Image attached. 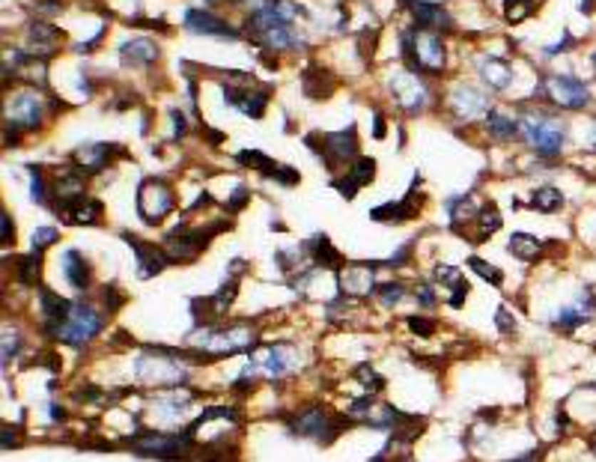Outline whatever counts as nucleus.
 Segmentation results:
<instances>
[{
  "label": "nucleus",
  "mask_w": 596,
  "mask_h": 462,
  "mask_svg": "<svg viewBox=\"0 0 596 462\" xmlns=\"http://www.w3.org/2000/svg\"><path fill=\"white\" fill-rule=\"evenodd\" d=\"M466 295H468V284L462 280V284L453 287V295H451V307H462V302H466Z\"/></svg>",
  "instance_id": "50"
},
{
  "label": "nucleus",
  "mask_w": 596,
  "mask_h": 462,
  "mask_svg": "<svg viewBox=\"0 0 596 462\" xmlns=\"http://www.w3.org/2000/svg\"><path fill=\"white\" fill-rule=\"evenodd\" d=\"M135 373L149 385H179L188 379V367H182L179 355L170 349H149L135 361Z\"/></svg>",
  "instance_id": "4"
},
{
  "label": "nucleus",
  "mask_w": 596,
  "mask_h": 462,
  "mask_svg": "<svg viewBox=\"0 0 596 462\" xmlns=\"http://www.w3.org/2000/svg\"><path fill=\"white\" fill-rule=\"evenodd\" d=\"M477 212L474 209V197L471 194H462L456 200L447 203V218H451L453 227H462V221H477Z\"/></svg>",
  "instance_id": "38"
},
{
  "label": "nucleus",
  "mask_w": 596,
  "mask_h": 462,
  "mask_svg": "<svg viewBox=\"0 0 596 462\" xmlns=\"http://www.w3.org/2000/svg\"><path fill=\"white\" fill-rule=\"evenodd\" d=\"M436 277L441 280V284H447V287H456V284H462L459 272H456V269H451V266H438V269H436Z\"/></svg>",
  "instance_id": "48"
},
{
  "label": "nucleus",
  "mask_w": 596,
  "mask_h": 462,
  "mask_svg": "<svg viewBox=\"0 0 596 462\" xmlns=\"http://www.w3.org/2000/svg\"><path fill=\"white\" fill-rule=\"evenodd\" d=\"M317 150L325 158L328 168H334V164H346L349 158H355L358 155L355 125H349L346 131H337V135H322V143L317 146Z\"/></svg>",
  "instance_id": "17"
},
{
  "label": "nucleus",
  "mask_w": 596,
  "mask_h": 462,
  "mask_svg": "<svg viewBox=\"0 0 596 462\" xmlns=\"http://www.w3.org/2000/svg\"><path fill=\"white\" fill-rule=\"evenodd\" d=\"M173 125H176V135H179V138L185 135V117H182L179 111H173Z\"/></svg>",
  "instance_id": "55"
},
{
  "label": "nucleus",
  "mask_w": 596,
  "mask_h": 462,
  "mask_svg": "<svg viewBox=\"0 0 596 462\" xmlns=\"http://www.w3.org/2000/svg\"><path fill=\"white\" fill-rule=\"evenodd\" d=\"M340 430H343V423H331V418L325 415L322 409H317V406L304 409L302 415L292 418V433L304 436V438H313V441H322V444L334 441Z\"/></svg>",
  "instance_id": "14"
},
{
  "label": "nucleus",
  "mask_w": 596,
  "mask_h": 462,
  "mask_svg": "<svg viewBox=\"0 0 596 462\" xmlns=\"http://www.w3.org/2000/svg\"><path fill=\"white\" fill-rule=\"evenodd\" d=\"M42 117H45V105L36 96V90H21L6 102V125L12 123L15 128L30 131L42 125Z\"/></svg>",
  "instance_id": "12"
},
{
  "label": "nucleus",
  "mask_w": 596,
  "mask_h": 462,
  "mask_svg": "<svg viewBox=\"0 0 596 462\" xmlns=\"http://www.w3.org/2000/svg\"><path fill=\"white\" fill-rule=\"evenodd\" d=\"M185 27L194 30V33H203V36H221V39H236L239 36L224 19H218V15H212L206 9H188L185 12Z\"/></svg>",
  "instance_id": "22"
},
{
  "label": "nucleus",
  "mask_w": 596,
  "mask_h": 462,
  "mask_svg": "<svg viewBox=\"0 0 596 462\" xmlns=\"http://www.w3.org/2000/svg\"><path fill=\"white\" fill-rule=\"evenodd\" d=\"M480 75H483L489 90H507L510 81H513V69L498 57H483V60H480Z\"/></svg>",
  "instance_id": "31"
},
{
  "label": "nucleus",
  "mask_w": 596,
  "mask_h": 462,
  "mask_svg": "<svg viewBox=\"0 0 596 462\" xmlns=\"http://www.w3.org/2000/svg\"><path fill=\"white\" fill-rule=\"evenodd\" d=\"M585 143L590 146V150H596V123H593V128L587 131V140H585Z\"/></svg>",
  "instance_id": "57"
},
{
  "label": "nucleus",
  "mask_w": 596,
  "mask_h": 462,
  "mask_svg": "<svg viewBox=\"0 0 596 462\" xmlns=\"http://www.w3.org/2000/svg\"><path fill=\"white\" fill-rule=\"evenodd\" d=\"M245 200H247V188H245V185H239V188H236V194H233V200L227 203V209H230V212H239Z\"/></svg>",
  "instance_id": "52"
},
{
  "label": "nucleus",
  "mask_w": 596,
  "mask_h": 462,
  "mask_svg": "<svg viewBox=\"0 0 596 462\" xmlns=\"http://www.w3.org/2000/svg\"><path fill=\"white\" fill-rule=\"evenodd\" d=\"M447 108H451L459 120H477V117H483V113H489V96L483 90H474V87H466V84H459L453 87V93L447 96Z\"/></svg>",
  "instance_id": "16"
},
{
  "label": "nucleus",
  "mask_w": 596,
  "mask_h": 462,
  "mask_svg": "<svg viewBox=\"0 0 596 462\" xmlns=\"http://www.w3.org/2000/svg\"><path fill=\"white\" fill-rule=\"evenodd\" d=\"M57 242V230L54 227H39L36 233H33V251H42V247L54 245Z\"/></svg>",
  "instance_id": "45"
},
{
  "label": "nucleus",
  "mask_w": 596,
  "mask_h": 462,
  "mask_svg": "<svg viewBox=\"0 0 596 462\" xmlns=\"http://www.w3.org/2000/svg\"><path fill=\"white\" fill-rule=\"evenodd\" d=\"M495 230H501V212L495 209V203H486V206H480L477 212V227H474V242H483L489 239Z\"/></svg>",
  "instance_id": "36"
},
{
  "label": "nucleus",
  "mask_w": 596,
  "mask_h": 462,
  "mask_svg": "<svg viewBox=\"0 0 596 462\" xmlns=\"http://www.w3.org/2000/svg\"><path fill=\"white\" fill-rule=\"evenodd\" d=\"M224 98L233 108H239L245 117H254V120H260L262 113H266V105H269V93L266 90H236V87H227L224 90Z\"/></svg>",
  "instance_id": "23"
},
{
  "label": "nucleus",
  "mask_w": 596,
  "mask_h": 462,
  "mask_svg": "<svg viewBox=\"0 0 596 462\" xmlns=\"http://www.w3.org/2000/svg\"><path fill=\"white\" fill-rule=\"evenodd\" d=\"M519 138L531 146V150L543 158H555L560 150H564L567 131L555 117L543 111H525L519 117Z\"/></svg>",
  "instance_id": "2"
},
{
  "label": "nucleus",
  "mask_w": 596,
  "mask_h": 462,
  "mask_svg": "<svg viewBox=\"0 0 596 462\" xmlns=\"http://www.w3.org/2000/svg\"><path fill=\"white\" fill-rule=\"evenodd\" d=\"M84 188H87V173L81 170V168H69V170L57 173V179H54L57 206L72 203V200H81V197H87V194H84Z\"/></svg>",
  "instance_id": "26"
},
{
  "label": "nucleus",
  "mask_w": 596,
  "mask_h": 462,
  "mask_svg": "<svg viewBox=\"0 0 596 462\" xmlns=\"http://www.w3.org/2000/svg\"><path fill=\"white\" fill-rule=\"evenodd\" d=\"M131 451L140 456H155V459H188L194 451L191 436H176V433H143L131 438Z\"/></svg>",
  "instance_id": "7"
},
{
  "label": "nucleus",
  "mask_w": 596,
  "mask_h": 462,
  "mask_svg": "<svg viewBox=\"0 0 596 462\" xmlns=\"http://www.w3.org/2000/svg\"><path fill=\"white\" fill-rule=\"evenodd\" d=\"M406 295V289H403V284L400 280H391V284H385V287H379V299H382V304H396Z\"/></svg>",
  "instance_id": "44"
},
{
  "label": "nucleus",
  "mask_w": 596,
  "mask_h": 462,
  "mask_svg": "<svg viewBox=\"0 0 596 462\" xmlns=\"http://www.w3.org/2000/svg\"><path fill=\"white\" fill-rule=\"evenodd\" d=\"M251 36L260 45L272 48V51H298L302 48V39L292 33V24L277 19L269 6H262L251 15Z\"/></svg>",
  "instance_id": "5"
},
{
  "label": "nucleus",
  "mask_w": 596,
  "mask_h": 462,
  "mask_svg": "<svg viewBox=\"0 0 596 462\" xmlns=\"http://www.w3.org/2000/svg\"><path fill=\"white\" fill-rule=\"evenodd\" d=\"M135 203H138L140 221L149 224V227H155V224H161L173 212V191L164 185L161 179H143V183L138 185Z\"/></svg>",
  "instance_id": "8"
},
{
  "label": "nucleus",
  "mask_w": 596,
  "mask_h": 462,
  "mask_svg": "<svg viewBox=\"0 0 596 462\" xmlns=\"http://www.w3.org/2000/svg\"><path fill=\"white\" fill-rule=\"evenodd\" d=\"M269 176H272V179H280L284 185H295V183H298V173L289 170V168H274Z\"/></svg>",
  "instance_id": "49"
},
{
  "label": "nucleus",
  "mask_w": 596,
  "mask_h": 462,
  "mask_svg": "<svg viewBox=\"0 0 596 462\" xmlns=\"http://www.w3.org/2000/svg\"><path fill=\"white\" fill-rule=\"evenodd\" d=\"M191 343L200 346L203 352L221 358V355H236V352H247L257 343V328L247 322H236V325H203L191 332Z\"/></svg>",
  "instance_id": "1"
},
{
  "label": "nucleus",
  "mask_w": 596,
  "mask_h": 462,
  "mask_svg": "<svg viewBox=\"0 0 596 462\" xmlns=\"http://www.w3.org/2000/svg\"><path fill=\"white\" fill-rule=\"evenodd\" d=\"M298 364V355L292 352V346H269L260 349L254 358V370H262L269 379H280Z\"/></svg>",
  "instance_id": "18"
},
{
  "label": "nucleus",
  "mask_w": 596,
  "mask_h": 462,
  "mask_svg": "<svg viewBox=\"0 0 596 462\" xmlns=\"http://www.w3.org/2000/svg\"><path fill=\"white\" fill-rule=\"evenodd\" d=\"M236 158H239L242 164H247V168H260V170L266 173V176H269V173H272V170L277 168V164H274L272 158H266V155H262V153H251V150H242V153H239Z\"/></svg>",
  "instance_id": "42"
},
{
  "label": "nucleus",
  "mask_w": 596,
  "mask_h": 462,
  "mask_svg": "<svg viewBox=\"0 0 596 462\" xmlns=\"http://www.w3.org/2000/svg\"><path fill=\"white\" fill-rule=\"evenodd\" d=\"M60 266H63L66 280H69L75 289H87L90 287V269H87L84 257H81L78 251H66L63 260H60Z\"/></svg>",
  "instance_id": "32"
},
{
  "label": "nucleus",
  "mask_w": 596,
  "mask_h": 462,
  "mask_svg": "<svg viewBox=\"0 0 596 462\" xmlns=\"http://www.w3.org/2000/svg\"><path fill=\"white\" fill-rule=\"evenodd\" d=\"M495 325L501 328L504 334H510V332H516V319L510 317V310L507 307H498V313H495Z\"/></svg>",
  "instance_id": "47"
},
{
  "label": "nucleus",
  "mask_w": 596,
  "mask_h": 462,
  "mask_svg": "<svg viewBox=\"0 0 596 462\" xmlns=\"http://www.w3.org/2000/svg\"><path fill=\"white\" fill-rule=\"evenodd\" d=\"M403 54H406L411 69L444 72V63H447L444 42H441L438 33H433V30H423V27L406 30L403 33Z\"/></svg>",
  "instance_id": "3"
},
{
  "label": "nucleus",
  "mask_w": 596,
  "mask_h": 462,
  "mask_svg": "<svg viewBox=\"0 0 596 462\" xmlns=\"http://www.w3.org/2000/svg\"><path fill=\"white\" fill-rule=\"evenodd\" d=\"M302 87H304L307 98H328L331 93H334V75L313 63V66H307L304 75H302Z\"/></svg>",
  "instance_id": "29"
},
{
  "label": "nucleus",
  "mask_w": 596,
  "mask_h": 462,
  "mask_svg": "<svg viewBox=\"0 0 596 462\" xmlns=\"http://www.w3.org/2000/svg\"><path fill=\"white\" fill-rule=\"evenodd\" d=\"M403 4L411 9V15H415V21H418V27H423V30H433V33H438V30H453V19L447 15V9H441L438 4H426V0H403Z\"/></svg>",
  "instance_id": "21"
},
{
  "label": "nucleus",
  "mask_w": 596,
  "mask_h": 462,
  "mask_svg": "<svg viewBox=\"0 0 596 462\" xmlns=\"http://www.w3.org/2000/svg\"><path fill=\"white\" fill-rule=\"evenodd\" d=\"M376 176V158H358L355 164H352V170H349V176L346 179H337V191L340 194H346L352 200V197L358 194V188H364V185H370V179Z\"/></svg>",
  "instance_id": "27"
},
{
  "label": "nucleus",
  "mask_w": 596,
  "mask_h": 462,
  "mask_svg": "<svg viewBox=\"0 0 596 462\" xmlns=\"http://www.w3.org/2000/svg\"><path fill=\"white\" fill-rule=\"evenodd\" d=\"M560 206H564V194H560L555 185H540V188H534V194H531V209L552 215V212H558Z\"/></svg>",
  "instance_id": "35"
},
{
  "label": "nucleus",
  "mask_w": 596,
  "mask_h": 462,
  "mask_svg": "<svg viewBox=\"0 0 596 462\" xmlns=\"http://www.w3.org/2000/svg\"><path fill=\"white\" fill-rule=\"evenodd\" d=\"M221 224V221H218ZM218 224H212V227H200V230H173V233H168V239H164V251H168V260L170 262H194L197 260V254L203 251V245L209 242V236H215V233H209V230H215Z\"/></svg>",
  "instance_id": "11"
},
{
  "label": "nucleus",
  "mask_w": 596,
  "mask_h": 462,
  "mask_svg": "<svg viewBox=\"0 0 596 462\" xmlns=\"http://www.w3.org/2000/svg\"><path fill=\"white\" fill-rule=\"evenodd\" d=\"M39 254L42 251H33V254H27V257L19 260V280H21V284H27V287L39 284V266H42V257Z\"/></svg>",
  "instance_id": "39"
},
{
  "label": "nucleus",
  "mask_w": 596,
  "mask_h": 462,
  "mask_svg": "<svg viewBox=\"0 0 596 462\" xmlns=\"http://www.w3.org/2000/svg\"><path fill=\"white\" fill-rule=\"evenodd\" d=\"M418 299H421L423 307H433V304H436V292H433V287H429V284H421V287H418Z\"/></svg>",
  "instance_id": "51"
},
{
  "label": "nucleus",
  "mask_w": 596,
  "mask_h": 462,
  "mask_svg": "<svg viewBox=\"0 0 596 462\" xmlns=\"http://www.w3.org/2000/svg\"><path fill=\"white\" fill-rule=\"evenodd\" d=\"M376 138H379V140L385 138V123H382V117H376Z\"/></svg>",
  "instance_id": "58"
},
{
  "label": "nucleus",
  "mask_w": 596,
  "mask_h": 462,
  "mask_svg": "<svg viewBox=\"0 0 596 462\" xmlns=\"http://www.w3.org/2000/svg\"><path fill=\"white\" fill-rule=\"evenodd\" d=\"M102 328H105L102 313H96L84 302H72L69 313H66V319L57 325L54 337L60 343H69V346H84L93 337H98V332H102Z\"/></svg>",
  "instance_id": "6"
},
{
  "label": "nucleus",
  "mask_w": 596,
  "mask_h": 462,
  "mask_svg": "<svg viewBox=\"0 0 596 462\" xmlns=\"http://www.w3.org/2000/svg\"><path fill=\"white\" fill-rule=\"evenodd\" d=\"M540 93L549 98L552 105L567 108V111H585L590 105L587 84H582V81L572 78V75H549V78H543Z\"/></svg>",
  "instance_id": "9"
},
{
  "label": "nucleus",
  "mask_w": 596,
  "mask_h": 462,
  "mask_svg": "<svg viewBox=\"0 0 596 462\" xmlns=\"http://www.w3.org/2000/svg\"><path fill=\"white\" fill-rule=\"evenodd\" d=\"M534 0H504V19L510 24H519L525 19H531V12H534Z\"/></svg>",
  "instance_id": "40"
},
{
  "label": "nucleus",
  "mask_w": 596,
  "mask_h": 462,
  "mask_svg": "<svg viewBox=\"0 0 596 462\" xmlns=\"http://www.w3.org/2000/svg\"><path fill=\"white\" fill-rule=\"evenodd\" d=\"M0 224H4V233H0V239H4V245H6L9 239H15V224L9 221L6 212H0Z\"/></svg>",
  "instance_id": "53"
},
{
  "label": "nucleus",
  "mask_w": 596,
  "mask_h": 462,
  "mask_svg": "<svg viewBox=\"0 0 596 462\" xmlns=\"http://www.w3.org/2000/svg\"><path fill=\"white\" fill-rule=\"evenodd\" d=\"M593 451H596V430H593Z\"/></svg>",
  "instance_id": "61"
},
{
  "label": "nucleus",
  "mask_w": 596,
  "mask_h": 462,
  "mask_svg": "<svg viewBox=\"0 0 596 462\" xmlns=\"http://www.w3.org/2000/svg\"><path fill=\"white\" fill-rule=\"evenodd\" d=\"M593 72H596V54H593Z\"/></svg>",
  "instance_id": "62"
},
{
  "label": "nucleus",
  "mask_w": 596,
  "mask_h": 462,
  "mask_svg": "<svg viewBox=\"0 0 596 462\" xmlns=\"http://www.w3.org/2000/svg\"><path fill=\"white\" fill-rule=\"evenodd\" d=\"M307 251L313 257L317 266H325V269H340V254L331 247V242L325 236H317L313 242H307Z\"/></svg>",
  "instance_id": "37"
},
{
  "label": "nucleus",
  "mask_w": 596,
  "mask_h": 462,
  "mask_svg": "<svg viewBox=\"0 0 596 462\" xmlns=\"http://www.w3.org/2000/svg\"><path fill=\"white\" fill-rule=\"evenodd\" d=\"M113 153H120V150L111 146V143H84V146L75 150L72 161H75V168H81L84 173H98L102 168H108Z\"/></svg>",
  "instance_id": "24"
},
{
  "label": "nucleus",
  "mask_w": 596,
  "mask_h": 462,
  "mask_svg": "<svg viewBox=\"0 0 596 462\" xmlns=\"http://www.w3.org/2000/svg\"><path fill=\"white\" fill-rule=\"evenodd\" d=\"M373 269H379V262H367V260L346 266V272H340V289L346 295H355V299L370 295L376 289V284H373Z\"/></svg>",
  "instance_id": "19"
},
{
  "label": "nucleus",
  "mask_w": 596,
  "mask_h": 462,
  "mask_svg": "<svg viewBox=\"0 0 596 462\" xmlns=\"http://www.w3.org/2000/svg\"><path fill=\"white\" fill-rule=\"evenodd\" d=\"M57 215L66 221V224H98L102 221V203L98 200H90V197H81V200H72V203H63L54 209Z\"/></svg>",
  "instance_id": "25"
},
{
  "label": "nucleus",
  "mask_w": 596,
  "mask_h": 462,
  "mask_svg": "<svg viewBox=\"0 0 596 462\" xmlns=\"http://www.w3.org/2000/svg\"><path fill=\"white\" fill-rule=\"evenodd\" d=\"M468 266H471V269H474V272H477L480 277H483V280H489L492 287H501V280H504L501 269H495V266H489V262H483V260H480V257H471V260H468Z\"/></svg>",
  "instance_id": "41"
},
{
  "label": "nucleus",
  "mask_w": 596,
  "mask_h": 462,
  "mask_svg": "<svg viewBox=\"0 0 596 462\" xmlns=\"http://www.w3.org/2000/svg\"><path fill=\"white\" fill-rule=\"evenodd\" d=\"M507 247L513 251V257H519L525 262H534V260L543 257V242L534 239L531 233H513L510 242H507Z\"/></svg>",
  "instance_id": "33"
},
{
  "label": "nucleus",
  "mask_w": 596,
  "mask_h": 462,
  "mask_svg": "<svg viewBox=\"0 0 596 462\" xmlns=\"http://www.w3.org/2000/svg\"><path fill=\"white\" fill-rule=\"evenodd\" d=\"M27 173H30V197H33L36 203H42V206H45V203H48V194H45V183H42V170H39V168H33V164H30Z\"/></svg>",
  "instance_id": "43"
},
{
  "label": "nucleus",
  "mask_w": 596,
  "mask_h": 462,
  "mask_svg": "<svg viewBox=\"0 0 596 462\" xmlns=\"http://www.w3.org/2000/svg\"><path fill=\"white\" fill-rule=\"evenodd\" d=\"M388 87H391V98H394V105L400 108L403 113H421L429 102V87L423 84V81L415 75V72H396L391 81H388Z\"/></svg>",
  "instance_id": "10"
},
{
  "label": "nucleus",
  "mask_w": 596,
  "mask_h": 462,
  "mask_svg": "<svg viewBox=\"0 0 596 462\" xmlns=\"http://www.w3.org/2000/svg\"><path fill=\"white\" fill-rule=\"evenodd\" d=\"M593 313H596V295H593V287H585L572 304H564L555 313L552 328L555 332H575L582 322L593 319Z\"/></svg>",
  "instance_id": "15"
},
{
  "label": "nucleus",
  "mask_w": 596,
  "mask_h": 462,
  "mask_svg": "<svg viewBox=\"0 0 596 462\" xmlns=\"http://www.w3.org/2000/svg\"><path fill=\"white\" fill-rule=\"evenodd\" d=\"M60 39H63V30L54 27L51 21H30L27 30H24V45H21V51H24L30 60H45V57L57 54Z\"/></svg>",
  "instance_id": "13"
},
{
  "label": "nucleus",
  "mask_w": 596,
  "mask_h": 462,
  "mask_svg": "<svg viewBox=\"0 0 596 462\" xmlns=\"http://www.w3.org/2000/svg\"><path fill=\"white\" fill-rule=\"evenodd\" d=\"M418 183H421V176H415V185H411V191L403 197V200H396V203H388V206H376L373 212H370V218L373 221H406V218H411L415 215V188H418Z\"/></svg>",
  "instance_id": "30"
},
{
  "label": "nucleus",
  "mask_w": 596,
  "mask_h": 462,
  "mask_svg": "<svg viewBox=\"0 0 596 462\" xmlns=\"http://www.w3.org/2000/svg\"><path fill=\"white\" fill-rule=\"evenodd\" d=\"M236 4H260V0H236Z\"/></svg>",
  "instance_id": "60"
},
{
  "label": "nucleus",
  "mask_w": 596,
  "mask_h": 462,
  "mask_svg": "<svg viewBox=\"0 0 596 462\" xmlns=\"http://www.w3.org/2000/svg\"><path fill=\"white\" fill-rule=\"evenodd\" d=\"M486 125H489V135L495 140H510L519 135V120L507 117V113H498V111H489L486 113Z\"/></svg>",
  "instance_id": "34"
},
{
  "label": "nucleus",
  "mask_w": 596,
  "mask_h": 462,
  "mask_svg": "<svg viewBox=\"0 0 596 462\" xmlns=\"http://www.w3.org/2000/svg\"><path fill=\"white\" fill-rule=\"evenodd\" d=\"M406 325H409L415 334H421V337H429V334H433V328H436L433 319H423V317H409Z\"/></svg>",
  "instance_id": "46"
},
{
  "label": "nucleus",
  "mask_w": 596,
  "mask_h": 462,
  "mask_svg": "<svg viewBox=\"0 0 596 462\" xmlns=\"http://www.w3.org/2000/svg\"><path fill=\"white\" fill-rule=\"evenodd\" d=\"M123 239L135 247V254H138V277H155L170 262L168 251H164V247H155L153 242H140V239L128 236V233H123Z\"/></svg>",
  "instance_id": "20"
},
{
  "label": "nucleus",
  "mask_w": 596,
  "mask_h": 462,
  "mask_svg": "<svg viewBox=\"0 0 596 462\" xmlns=\"http://www.w3.org/2000/svg\"><path fill=\"white\" fill-rule=\"evenodd\" d=\"M120 57H123L125 66H138V69H143V66L158 60V45L149 42V39H125L120 45Z\"/></svg>",
  "instance_id": "28"
},
{
  "label": "nucleus",
  "mask_w": 596,
  "mask_h": 462,
  "mask_svg": "<svg viewBox=\"0 0 596 462\" xmlns=\"http://www.w3.org/2000/svg\"><path fill=\"white\" fill-rule=\"evenodd\" d=\"M370 406H373V397H358L352 403V411H364V409H370Z\"/></svg>",
  "instance_id": "56"
},
{
  "label": "nucleus",
  "mask_w": 596,
  "mask_h": 462,
  "mask_svg": "<svg viewBox=\"0 0 596 462\" xmlns=\"http://www.w3.org/2000/svg\"><path fill=\"white\" fill-rule=\"evenodd\" d=\"M510 462H534V456H522V459H510Z\"/></svg>",
  "instance_id": "59"
},
{
  "label": "nucleus",
  "mask_w": 596,
  "mask_h": 462,
  "mask_svg": "<svg viewBox=\"0 0 596 462\" xmlns=\"http://www.w3.org/2000/svg\"><path fill=\"white\" fill-rule=\"evenodd\" d=\"M102 292H105V302H111V304H108V307H111V310H117V307H120V304H123V295H120V292H117V289H113V287H105V289H102Z\"/></svg>",
  "instance_id": "54"
}]
</instances>
